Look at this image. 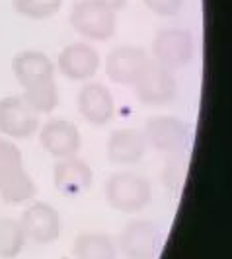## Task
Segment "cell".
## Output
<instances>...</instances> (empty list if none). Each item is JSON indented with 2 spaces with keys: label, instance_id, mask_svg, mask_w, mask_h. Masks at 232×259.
I'll use <instances>...</instances> for the list:
<instances>
[{
  "label": "cell",
  "instance_id": "7402d4cb",
  "mask_svg": "<svg viewBox=\"0 0 232 259\" xmlns=\"http://www.w3.org/2000/svg\"><path fill=\"white\" fill-rule=\"evenodd\" d=\"M100 2H103L105 6H109L113 12L121 10V8H125V4H127V0H100Z\"/></svg>",
  "mask_w": 232,
  "mask_h": 259
},
{
  "label": "cell",
  "instance_id": "3957f363",
  "mask_svg": "<svg viewBox=\"0 0 232 259\" xmlns=\"http://www.w3.org/2000/svg\"><path fill=\"white\" fill-rule=\"evenodd\" d=\"M68 20L78 35L90 41H107L115 33V12L100 0H76Z\"/></svg>",
  "mask_w": 232,
  "mask_h": 259
},
{
  "label": "cell",
  "instance_id": "30bf717a",
  "mask_svg": "<svg viewBox=\"0 0 232 259\" xmlns=\"http://www.w3.org/2000/svg\"><path fill=\"white\" fill-rule=\"evenodd\" d=\"M148 61L150 57L142 47L119 45V47H113L105 57V74L115 84L133 86Z\"/></svg>",
  "mask_w": 232,
  "mask_h": 259
},
{
  "label": "cell",
  "instance_id": "52a82bcc",
  "mask_svg": "<svg viewBox=\"0 0 232 259\" xmlns=\"http://www.w3.org/2000/svg\"><path fill=\"white\" fill-rule=\"evenodd\" d=\"M119 249L125 259H156L162 249V232L150 221H131L119 234Z\"/></svg>",
  "mask_w": 232,
  "mask_h": 259
},
{
  "label": "cell",
  "instance_id": "d6986e66",
  "mask_svg": "<svg viewBox=\"0 0 232 259\" xmlns=\"http://www.w3.org/2000/svg\"><path fill=\"white\" fill-rule=\"evenodd\" d=\"M26 240L20 221H14L10 217L0 219V259L18 257L26 246Z\"/></svg>",
  "mask_w": 232,
  "mask_h": 259
},
{
  "label": "cell",
  "instance_id": "7c38bea8",
  "mask_svg": "<svg viewBox=\"0 0 232 259\" xmlns=\"http://www.w3.org/2000/svg\"><path fill=\"white\" fill-rule=\"evenodd\" d=\"M57 66L68 80L88 82L100 68V55L88 43H70L59 53Z\"/></svg>",
  "mask_w": 232,
  "mask_h": 259
},
{
  "label": "cell",
  "instance_id": "7a4b0ae2",
  "mask_svg": "<svg viewBox=\"0 0 232 259\" xmlns=\"http://www.w3.org/2000/svg\"><path fill=\"white\" fill-rule=\"evenodd\" d=\"M105 201L111 208L125 214H135L152 201L150 182L135 171H115L105 182Z\"/></svg>",
  "mask_w": 232,
  "mask_h": 259
},
{
  "label": "cell",
  "instance_id": "4fadbf2b",
  "mask_svg": "<svg viewBox=\"0 0 232 259\" xmlns=\"http://www.w3.org/2000/svg\"><path fill=\"white\" fill-rule=\"evenodd\" d=\"M78 111L90 125L103 127L115 113V102L107 86L100 82H88L78 92Z\"/></svg>",
  "mask_w": 232,
  "mask_h": 259
},
{
  "label": "cell",
  "instance_id": "6da1fadb",
  "mask_svg": "<svg viewBox=\"0 0 232 259\" xmlns=\"http://www.w3.org/2000/svg\"><path fill=\"white\" fill-rule=\"evenodd\" d=\"M37 191L24 168L22 150L8 139H0V199L8 205L27 203Z\"/></svg>",
  "mask_w": 232,
  "mask_h": 259
},
{
  "label": "cell",
  "instance_id": "2e32d148",
  "mask_svg": "<svg viewBox=\"0 0 232 259\" xmlns=\"http://www.w3.org/2000/svg\"><path fill=\"white\" fill-rule=\"evenodd\" d=\"M12 70L18 84L24 90L55 78L53 61L45 53L37 51V49H26V51L18 53L12 61Z\"/></svg>",
  "mask_w": 232,
  "mask_h": 259
},
{
  "label": "cell",
  "instance_id": "277c9868",
  "mask_svg": "<svg viewBox=\"0 0 232 259\" xmlns=\"http://www.w3.org/2000/svg\"><path fill=\"white\" fill-rule=\"evenodd\" d=\"M152 61L166 66L168 70H178L187 66L195 57V39L189 29L164 27L152 37Z\"/></svg>",
  "mask_w": 232,
  "mask_h": 259
},
{
  "label": "cell",
  "instance_id": "8fae6325",
  "mask_svg": "<svg viewBox=\"0 0 232 259\" xmlns=\"http://www.w3.org/2000/svg\"><path fill=\"white\" fill-rule=\"evenodd\" d=\"M39 143L53 158L63 160L78 156L82 146V135L68 119H49L39 131Z\"/></svg>",
  "mask_w": 232,
  "mask_h": 259
},
{
  "label": "cell",
  "instance_id": "8992f818",
  "mask_svg": "<svg viewBox=\"0 0 232 259\" xmlns=\"http://www.w3.org/2000/svg\"><path fill=\"white\" fill-rule=\"evenodd\" d=\"M133 88L135 98L144 105H166L178 94L174 70H168L166 66L158 65L156 61L146 63Z\"/></svg>",
  "mask_w": 232,
  "mask_h": 259
},
{
  "label": "cell",
  "instance_id": "5b68a950",
  "mask_svg": "<svg viewBox=\"0 0 232 259\" xmlns=\"http://www.w3.org/2000/svg\"><path fill=\"white\" fill-rule=\"evenodd\" d=\"M146 144L162 154H180L189 144V127L174 115H156L146 119L142 131Z\"/></svg>",
  "mask_w": 232,
  "mask_h": 259
},
{
  "label": "cell",
  "instance_id": "44dd1931",
  "mask_svg": "<svg viewBox=\"0 0 232 259\" xmlns=\"http://www.w3.org/2000/svg\"><path fill=\"white\" fill-rule=\"evenodd\" d=\"M146 8L160 18H172L178 16L185 4V0H144Z\"/></svg>",
  "mask_w": 232,
  "mask_h": 259
},
{
  "label": "cell",
  "instance_id": "9a60e30c",
  "mask_svg": "<svg viewBox=\"0 0 232 259\" xmlns=\"http://www.w3.org/2000/svg\"><path fill=\"white\" fill-rule=\"evenodd\" d=\"M92 182H94L92 168L88 166V162H84L78 156L57 160L53 168V183L57 191L68 197L86 193L92 187Z\"/></svg>",
  "mask_w": 232,
  "mask_h": 259
},
{
  "label": "cell",
  "instance_id": "5bb4252c",
  "mask_svg": "<svg viewBox=\"0 0 232 259\" xmlns=\"http://www.w3.org/2000/svg\"><path fill=\"white\" fill-rule=\"evenodd\" d=\"M146 139L142 131L133 127L115 129L109 135V141L105 146L107 160L117 166H133L139 164L146 154Z\"/></svg>",
  "mask_w": 232,
  "mask_h": 259
},
{
  "label": "cell",
  "instance_id": "ffe728a7",
  "mask_svg": "<svg viewBox=\"0 0 232 259\" xmlns=\"http://www.w3.org/2000/svg\"><path fill=\"white\" fill-rule=\"evenodd\" d=\"M14 10L27 20H49L61 10L63 0H12Z\"/></svg>",
  "mask_w": 232,
  "mask_h": 259
},
{
  "label": "cell",
  "instance_id": "ba28073f",
  "mask_svg": "<svg viewBox=\"0 0 232 259\" xmlns=\"http://www.w3.org/2000/svg\"><path fill=\"white\" fill-rule=\"evenodd\" d=\"M37 129L39 113L22 96H6L0 100V133L6 139H27Z\"/></svg>",
  "mask_w": 232,
  "mask_h": 259
},
{
  "label": "cell",
  "instance_id": "e0dca14e",
  "mask_svg": "<svg viewBox=\"0 0 232 259\" xmlns=\"http://www.w3.org/2000/svg\"><path fill=\"white\" fill-rule=\"evenodd\" d=\"M72 253L76 259H117V247L107 234L82 232L74 240Z\"/></svg>",
  "mask_w": 232,
  "mask_h": 259
},
{
  "label": "cell",
  "instance_id": "9c48e42d",
  "mask_svg": "<svg viewBox=\"0 0 232 259\" xmlns=\"http://www.w3.org/2000/svg\"><path fill=\"white\" fill-rule=\"evenodd\" d=\"M20 224H22V230H24L27 240H31L35 244L57 242L61 236V226H63L59 210L49 203H43V201L29 205L22 212Z\"/></svg>",
  "mask_w": 232,
  "mask_h": 259
},
{
  "label": "cell",
  "instance_id": "ac0fdd59",
  "mask_svg": "<svg viewBox=\"0 0 232 259\" xmlns=\"http://www.w3.org/2000/svg\"><path fill=\"white\" fill-rule=\"evenodd\" d=\"M22 98L35 113H51L59 105V88H57L55 78L35 84L31 88H26Z\"/></svg>",
  "mask_w": 232,
  "mask_h": 259
}]
</instances>
